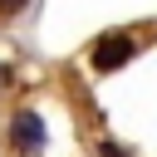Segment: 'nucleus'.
I'll list each match as a JSON object with an SVG mask.
<instances>
[{"instance_id": "7ed1b4c3", "label": "nucleus", "mask_w": 157, "mask_h": 157, "mask_svg": "<svg viewBox=\"0 0 157 157\" xmlns=\"http://www.w3.org/2000/svg\"><path fill=\"white\" fill-rule=\"evenodd\" d=\"M98 157H132V152H128V147H118V142H108V137H103V142H98Z\"/></svg>"}, {"instance_id": "20e7f679", "label": "nucleus", "mask_w": 157, "mask_h": 157, "mask_svg": "<svg viewBox=\"0 0 157 157\" xmlns=\"http://www.w3.org/2000/svg\"><path fill=\"white\" fill-rule=\"evenodd\" d=\"M15 10H25V0H0V15H15Z\"/></svg>"}, {"instance_id": "f03ea898", "label": "nucleus", "mask_w": 157, "mask_h": 157, "mask_svg": "<svg viewBox=\"0 0 157 157\" xmlns=\"http://www.w3.org/2000/svg\"><path fill=\"white\" fill-rule=\"evenodd\" d=\"M88 59H93L98 74H113V69H123V64L132 59V39H128V34H103V39L93 44Z\"/></svg>"}, {"instance_id": "f257e3e1", "label": "nucleus", "mask_w": 157, "mask_h": 157, "mask_svg": "<svg viewBox=\"0 0 157 157\" xmlns=\"http://www.w3.org/2000/svg\"><path fill=\"white\" fill-rule=\"evenodd\" d=\"M10 147L15 152H44V118L34 108H20L10 118Z\"/></svg>"}]
</instances>
